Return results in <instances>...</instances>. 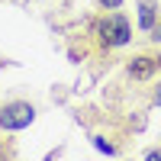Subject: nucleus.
<instances>
[{"label":"nucleus","mask_w":161,"mask_h":161,"mask_svg":"<svg viewBox=\"0 0 161 161\" xmlns=\"http://www.w3.org/2000/svg\"><path fill=\"white\" fill-rule=\"evenodd\" d=\"M100 42L106 45V48H113V45H126L129 42V23H126V16H119V13H113V16H106L103 23H100Z\"/></svg>","instance_id":"obj_1"},{"label":"nucleus","mask_w":161,"mask_h":161,"mask_svg":"<svg viewBox=\"0 0 161 161\" xmlns=\"http://www.w3.org/2000/svg\"><path fill=\"white\" fill-rule=\"evenodd\" d=\"M97 3H100V7H110V10H119V7H123V0H97Z\"/></svg>","instance_id":"obj_6"},{"label":"nucleus","mask_w":161,"mask_h":161,"mask_svg":"<svg viewBox=\"0 0 161 161\" xmlns=\"http://www.w3.org/2000/svg\"><path fill=\"white\" fill-rule=\"evenodd\" d=\"M155 103L161 106V84H158V93H155Z\"/></svg>","instance_id":"obj_8"},{"label":"nucleus","mask_w":161,"mask_h":161,"mask_svg":"<svg viewBox=\"0 0 161 161\" xmlns=\"http://www.w3.org/2000/svg\"><path fill=\"white\" fill-rule=\"evenodd\" d=\"M155 68H158V61H155V58H145V55H139V58H132V61H129V74L136 77V80L152 77Z\"/></svg>","instance_id":"obj_3"},{"label":"nucleus","mask_w":161,"mask_h":161,"mask_svg":"<svg viewBox=\"0 0 161 161\" xmlns=\"http://www.w3.org/2000/svg\"><path fill=\"white\" fill-rule=\"evenodd\" d=\"M36 119V110L29 103H7L3 110H0V126L10 129V132H16V129H26Z\"/></svg>","instance_id":"obj_2"},{"label":"nucleus","mask_w":161,"mask_h":161,"mask_svg":"<svg viewBox=\"0 0 161 161\" xmlns=\"http://www.w3.org/2000/svg\"><path fill=\"white\" fill-rule=\"evenodd\" d=\"M152 32H155V39H161V23H155V26H152Z\"/></svg>","instance_id":"obj_7"},{"label":"nucleus","mask_w":161,"mask_h":161,"mask_svg":"<svg viewBox=\"0 0 161 161\" xmlns=\"http://www.w3.org/2000/svg\"><path fill=\"white\" fill-rule=\"evenodd\" d=\"M93 145H97L100 152H106V155H113V145H110V142H103V139H93Z\"/></svg>","instance_id":"obj_5"},{"label":"nucleus","mask_w":161,"mask_h":161,"mask_svg":"<svg viewBox=\"0 0 161 161\" xmlns=\"http://www.w3.org/2000/svg\"><path fill=\"white\" fill-rule=\"evenodd\" d=\"M158 19H155V3H148V0H145V3L139 7V26L142 29H152Z\"/></svg>","instance_id":"obj_4"},{"label":"nucleus","mask_w":161,"mask_h":161,"mask_svg":"<svg viewBox=\"0 0 161 161\" xmlns=\"http://www.w3.org/2000/svg\"><path fill=\"white\" fill-rule=\"evenodd\" d=\"M155 61H158V68H161V58H155Z\"/></svg>","instance_id":"obj_9"}]
</instances>
